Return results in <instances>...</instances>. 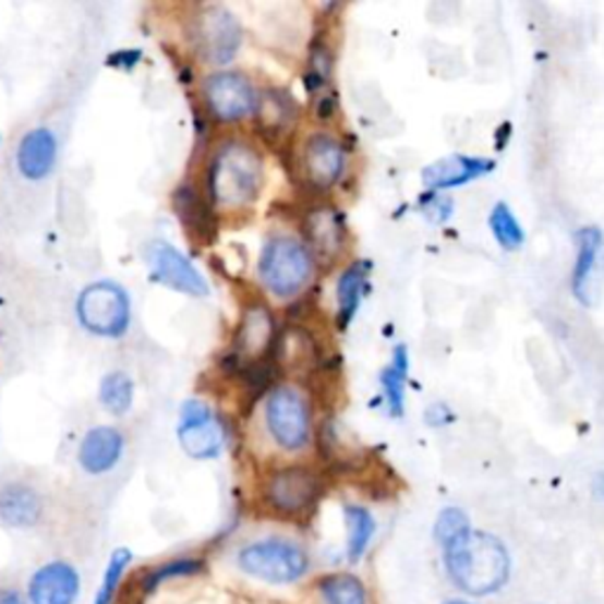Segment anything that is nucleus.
<instances>
[{
	"label": "nucleus",
	"instance_id": "1",
	"mask_svg": "<svg viewBox=\"0 0 604 604\" xmlns=\"http://www.w3.org/2000/svg\"><path fill=\"white\" fill-rule=\"evenodd\" d=\"M265 190V158L243 137L222 140L206 168V198L215 213H246Z\"/></svg>",
	"mask_w": 604,
	"mask_h": 604
},
{
	"label": "nucleus",
	"instance_id": "2",
	"mask_svg": "<svg viewBox=\"0 0 604 604\" xmlns=\"http://www.w3.org/2000/svg\"><path fill=\"white\" fill-rule=\"evenodd\" d=\"M442 563L449 581L468 595H494L510 577V555L496 536L470 529L442 545Z\"/></svg>",
	"mask_w": 604,
	"mask_h": 604
},
{
	"label": "nucleus",
	"instance_id": "3",
	"mask_svg": "<svg viewBox=\"0 0 604 604\" xmlns=\"http://www.w3.org/2000/svg\"><path fill=\"white\" fill-rule=\"evenodd\" d=\"M255 271L257 283L271 300L291 302L314 283L319 265L314 263L302 237L291 232H275L263 241Z\"/></svg>",
	"mask_w": 604,
	"mask_h": 604
},
{
	"label": "nucleus",
	"instance_id": "4",
	"mask_svg": "<svg viewBox=\"0 0 604 604\" xmlns=\"http://www.w3.org/2000/svg\"><path fill=\"white\" fill-rule=\"evenodd\" d=\"M263 427L271 447L286 456H302L314 439V404L300 383L271 385L263 399Z\"/></svg>",
	"mask_w": 604,
	"mask_h": 604
},
{
	"label": "nucleus",
	"instance_id": "5",
	"mask_svg": "<svg viewBox=\"0 0 604 604\" xmlns=\"http://www.w3.org/2000/svg\"><path fill=\"white\" fill-rule=\"evenodd\" d=\"M326 488L324 472L307 463H286L265 472L261 482L263 508L281 520H302L314 512Z\"/></svg>",
	"mask_w": 604,
	"mask_h": 604
},
{
	"label": "nucleus",
	"instance_id": "6",
	"mask_svg": "<svg viewBox=\"0 0 604 604\" xmlns=\"http://www.w3.org/2000/svg\"><path fill=\"white\" fill-rule=\"evenodd\" d=\"M237 567L246 577L269 585H291L310 573L312 557L302 543L286 536H265L241 545Z\"/></svg>",
	"mask_w": 604,
	"mask_h": 604
},
{
	"label": "nucleus",
	"instance_id": "7",
	"mask_svg": "<svg viewBox=\"0 0 604 604\" xmlns=\"http://www.w3.org/2000/svg\"><path fill=\"white\" fill-rule=\"evenodd\" d=\"M350 172V147L330 128L310 131L298 145V176L316 196L336 192Z\"/></svg>",
	"mask_w": 604,
	"mask_h": 604
},
{
	"label": "nucleus",
	"instance_id": "8",
	"mask_svg": "<svg viewBox=\"0 0 604 604\" xmlns=\"http://www.w3.org/2000/svg\"><path fill=\"white\" fill-rule=\"evenodd\" d=\"M76 322L95 338L119 340L133 324V300L119 281L99 279L85 283L76 295Z\"/></svg>",
	"mask_w": 604,
	"mask_h": 604
},
{
	"label": "nucleus",
	"instance_id": "9",
	"mask_svg": "<svg viewBox=\"0 0 604 604\" xmlns=\"http://www.w3.org/2000/svg\"><path fill=\"white\" fill-rule=\"evenodd\" d=\"M190 43L201 62L227 67L243 46V26L225 5H204L190 22Z\"/></svg>",
	"mask_w": 604,
	"mask_h": 604
},
{
	"label": "nucleus",
	"instance_id": "10",
	"mask_svg": "<svg viewBox=\"0 0 604 604\" xmlns=\"http://www.w3.org/2000/svg\"><path fill=\"white\" fill-rule=\"evenodd\" d=\"M201 99L215 123L237 125L255 119L261 90L241 71H213L201 83Z\"/></svg>",
	"mask_w": 604,
	"mask_h": 604
},
{
	"label": "nucleus",
	"instance_id": "11",
	"mask_svg": "<svg viewBox=\"0 0 604 604\" xmlns=\"http://www.w3.org/2000/svg\"><path fill=\"white\" fill-rule=\"evenodd\" d=\"M302 241L319 267H336L350 253V227L338 206L316 201L302 213Z\"/></svg>",
	"mask_w": 604,
	"mask_h": 604
},
{
	"label": "nucleus",
	"instance_id": "12",
	"mask_svg": "<svg viewBox=\"0 0 604 604\" xmlns=\"http://www.w3.org/2000/svg\"><path fill=\"white\" fill-rule=\"evenodd\" d=\"M277 336L279 326L275 310H271L265 300L246 302L234 330L232 359L243 371L263 366L267 359H271Z\"/></svg>",
	"mask_w": 604,
	"mask_h": 604
},
{
	"label": "nucleus",
	"instance_id": "13",
	"mask_svg": "<svg viewBox=\"0 0 604 604\" xmlns=\"http://www.w3.org/2000/svg\"><path fill=\"white\" fill-rule=\"evenodd\" d=\"M176 433L182 451L194 460L218 458L227 442L220 415L213 411L208 401L198 397H190L182 401Z\"/></svg>",
	"mask_w": 604,
	"mask_h": 604
},
{
	"label": "nucleus",
	"instance_id": "14",
	"mask_svg": "<svg viewBox=\"0 0 604 604\" xmlns=\"http://www.w3.org/2000/svg\"><path fill=\"white\" fill-rule=\"evenodd\" d=\"M145 257L149 269L154 271V277L164 286H168V289L192 298H206L210 293L206 277L201 275L190 257L172 246V243L161 239L147 243Z\"/></svg>",
	"mask_w": 604,
	"mask_h": 604
},
{
	"label": "nucleus",
	"instance_id": "15",
	"mask_svg": "<svg viewBox=\"0 0 604 604\" xmlns=\"http://www.w3.org/2000/svg\"><path fill=\"white\" fill-rule=\"evenodd\" d=\"M271 364L293 383L312 376L316 366L322 364V345L314 330L305 324H289L279 330L275 350H271Z\"/></svg>",
	"mask_w": 604,
	"mask_h": 604
},
{
	"label": "nucleus",
	"instance_id": "16",
	"mask_svg": "<svg viewBox=\"0 0 604 604\" xmlns=\"http://www.w3.org/2000/svg\"><path fill=\"white\" fill-rule=\"evenodd\" d=\"M577 243V257L571 269V293L583 307L593 305V291L600 281V271L604 263V234L600 227L585 225L573 234Z\"/></svg>",
	"mask_w": 604,
	"mask_h": 604
},
{
	"label": "nucleus",
	"instance_id": "17",
	"mask_svg": "<svg viewBox=\"0 0 604 604\" xmlns=\"http://www.w3.org/2000/svg\"><path fill=\"white\" fill-rule=\"evenodd\" d=\"M81 595V573L67 559H52L38 567L28 579V604H76Z\"/></svg>",
	"mask_w": 604,
	"mask_h": 604
},
{
	"label": "nucleus",
	"instance_id": "18",
	"mask_svg": "<svg viewBox=\"0 0 604 604\" xmlns=\"http://www.w3.org/2000/svg\"><path fill=\"white\" fill-rule=\"evenodd\" d=\"M496 170V164L486 156H468V154H451L439 161L430 164L423 170V184L427 194H444L456 186L470 184L480 178H486L488 172Z\"/></svg>",
	"mask_w": 604,
	"mask_h": 604
},
{
	"label": "nucleus",
	"instance_id": "19",
	"mask_svg": "<svg viewBox=\"0 0 604 604\" xmlns=\"http://www.w3.org/2000/svg\"><path fill=\"white\" fill-rule=\"evenodd\" d=\"M60 156V140L50 128H32L20 140L17 152H14V166L20 176L28 182H43L52 176Z\"/></svg>",
	"mask_w": 604,
	"mask_h": 604
},
{
	"label": "nucleus",
	"instance_id": "20",
	"mask_svg": "<svg viewBox=\"0 0 604 604\" xmlns=\"http://www.w3.org/2000/svg\"><path fill=\"white\" fill-rule=\"evenodd\" d=\"M125 454V437L113 425H95L78 444V466L93 478H102L121 463Z\"/></svg>",
	"mask_w": 604,
	"mask_h": 604
},
{
	"label": "nucleus",
	"instance_id": "21",
	"mask_svg": "<svg viewBox=\"0 0 604 604\" xmlns=\"http://www.w3.org/2000/svg\"><path fill=\"white\" fill-rule=\"evenodd\" d=\"M300 109L295 99L279 88H269L261 93V105L255 111V125L263 137L286 140L291 137L298 125Z\"/></svg>",
	"mask_w": 604,
	"mask_h": 604
},
{
	"label": "nucleus",
	"instance_id": "22",
	"mask_svg": "<svg viewBox=\"0 0 604 604\" xmlns=\"http://www.w3.org/2000/svg\"><path fill=\"white\" fill-rule=\"evenodd\" d=\"M46 506L34 486L22 482H10L0 488V522L12 529H34Z\"/></svg>",
	"mask_w": 604,
	"mask_h": 604
},
{
	"label": "nucleus",
	"instance_id": "23",
	"mask_svg": "<svg viewBox=\"0 0 604 604\" xmlns=\"http://www.w3.org/2000/svg\"><path fill=\"white\" fill-rule=\"evenodd\" d=\"M371 263L352 261L345 265L336 281V322L340 328H348L362 307L364 295L369 291Z\"/></svg>",
	"mask_w": 604,
	"mask_h": 604
},
{
	"label": "nucleus",
	"instance_id": "24",
	"mask_svg": "<svg viewBox=\"0 0 604 604\" xmlns=\"http://www.w3.org/2000/svg\"><path fill=\"white\" fill-rule=\"evenodd\" d=\"M172 206H176V213L180 222L184 225L186 234H192L198 241H210L215 234V210L208 204V198L204 194H198V190L190 184L178 186L176 196H172Z\"/></svg>",
	"mask_w": 604,
	"mask_h": 604
},
{
	"label": "nucleus",
	"instance_id": "25",
	"mask_svg": "<svg viewBox=\"0 0 604 604\" xmlns=\"http://www.w3.org/2000/svg\"><path fill=\"white\" fill-rule=\"evenodd\" d=\"M409 348L407 345H397L392 350V359L380 373V390L387 413L392 419H401L407 411V383H409Z\"/></svg>",
	"mask_w": 604,
	"mask_h": 604
},
{
	"label": "nucleus",
	"instance_id": "26",
	"mask_svg": "<svg viewBox=\"0 0 604 604\" xmlns=\"http://www.w3.org/2000/svg\"><path fill=\"white\" fill-rule=\"evenodd\" d=\"M322 604H369V591L364 581L348 571L326 573L316 583Z\"/></svg>",
	"mask_w": 604,
	"mask_h": 604
},
{
	"label": "nucleus",
	"instance_id": "27",
	"mask_svg": "<svg viewBox=\"0 0 604 604\" xmlns=\"http://www.w3.org/2000/svg\"><path fill=\"white\" fill-rule=\"evenodd\" d=\"M345 524H348V559L357 565L362 563L373 536H376V517L369 508L350 503V506H345Z\"/></svg>",
	"mask_w": 604,
	"mask_h": 604
},
{
	"label": "nucleus",
	"instance_id": "28",
	"mask_svg": "<svg viewBox=\"0 0 604 604\" xmlns=\"http://www.w3.org/2000/svg\"><path fill=\"white\" fill-rule=\"evenodd\" d=\"M97 399L113 419H123V415L133 409L135 383L125 371H109L107 376L99 380Z\"/></svg>",
	"mask_w": 604,
	"mask_h": 604
},
{
	"label": "nucleus",
	"instance_id": "29",
	"mask_svg": "<svg viewBox=\"0 0 604 604\" xmlns=\"http://www.w3.org/2000/svg\"><path fill=\"white\" fill-rule=\"evenodd\" d=\"M204 571V559L194 557V555H180L166 559V563L156 565L149 569L145 577H142V591L154 593L158 588L170 583V581H180V579H194Z\"/></svg>",
	"mask_w": 604,
	"mask_h": 604
},
{
	"label": "nucleus",
	"instance_id": "30",
	"mask_svg": "<svg viewBox=\"0 0 604 604\" xmlns=\"http://www.w3.org/2000/svg\"><path fill=\"white\" fill-rule=\"evenodd\" d=\"M488 229H492V237L498 246L508 253H517L527 241L522 222L517 220L512 208L503 204V201H498L492 213H488Z\"/></svg>",
	"mask_w": 604,
	"mask_h": 604
},
{
	"label": "nucleus",
	"instance_id": "31",
	"mask_svg": "<svg viewBox=\"0 0 604 604\" xmlns=\"http://www.w3.org/2000/svg\"><path fill=\"white\" fill-rule=\"evenodd\" d=\"M305 81L312 97L328 93V85L334 81V50H330L328 43L316 40L312 46Z\"/></svg>",
	"mask_w": 604,
	"mask_h": 604
},
{
	"label": "nucleus",
	"instance_id": "32",
	"mask_svg": "<svg viewBox=\"0 0 604 604\" xmlns=\"http://www.w3.org/2000/svg\"><path fill=\"white\" fill-rule=\"evenodd\" d=\"M133 565V553L128 548H117L109 555V563L105 569L102 583H99V591L95 593L93 604H113L119 595V588L123 583L125 571Z\"/></svg>",
	"mask_w": 604,
	"mask_h": 604
},
{
	"label": "nucleus",
	"instance_id": "33",
	"mask_svg": "<svg viewBox=\"0 0 604 604\" xmlns=\"http://www.w3.org/2000/svg\"><path fill=\"white\" fill-rule=\"evenodd\" d=\"M470 529H472L470 517L463 510H460V508H444L437 515V522H435V541L439 543V548H442V545H447L449 541L468 534Z\"/></svg>",
	"mask_w": 604,
	"mask_h": 604
},
{
	"label": "nucleus",
	"instance_id": "34",
	"mask_svg": "<svg viewBox=\"0 0 604 604\" xmlns=\"http://www.w3.org/2000/svg\"><path fill=\"white\" fill-rule=\"evenodd\" d=\"M423 213L435 225H444L454 215V201L447 194H427V198L423 201Z\"/></svg>",
	"mask_w": 604,
	"mask_h": 604
},
{
	"label": "nucleus",
	"instance_id": "35",
	"mask_svg": "<svg viewBox=\"0 0 604 604\" xmlns=\"http://www.w3.org/2000/svg\"><path fill=\"white\" fill-rule=\"evenodd\" d=\"M423 421H425V425L439 430V427L449 425L454 421V411L449 409V404H444V401H435V404H430L425 409Z\"/></svg>",
	"mask_w": 604,
	"mask_h": 604
},
{
	"label": "nucleus",
	"instance_id": "36",
	"mask_svg": "<svg viewBox=\"0 0 604 604\" xmlns=\"http://www.w3.org/2000/svg\"><path fill=\"white\" fill-rule=\"evenodd\" d=\"M0 604H28V600L14 588H0Z\"/></svg>",
	"mask_w": 604,
	"mask_h": 604
},
{
	"label": "nucleus",
	"instance_id": "37",
	"mask_svg": "<svg viewBox=\"0 0 604 604\" xmlns=\"http://www.w3.org/2000/svg\"><path fill=\"white\" fill-rule=\"evenodd\" d=\"M593 494L595 498H600L604 503V472H597L595 480H593Z\"/></svg>",
	"mask_w": 604,
	"mask_h": 604
},
{
	"label": "nucleus",
	"instance_id": "38",
	"mask_svg": "<svg viewBox=\"0 0 604 604\" xmlns=\"http://www.w3.org/2000/svg\"><path fill=\"white\" fill-rule=\"evenodd\" d=\"M444 604H470V602H466V600H451V602H444Z\"/></svg>",
	"mask_w": 604,
	"mask_h": 604
}]
</instances>
